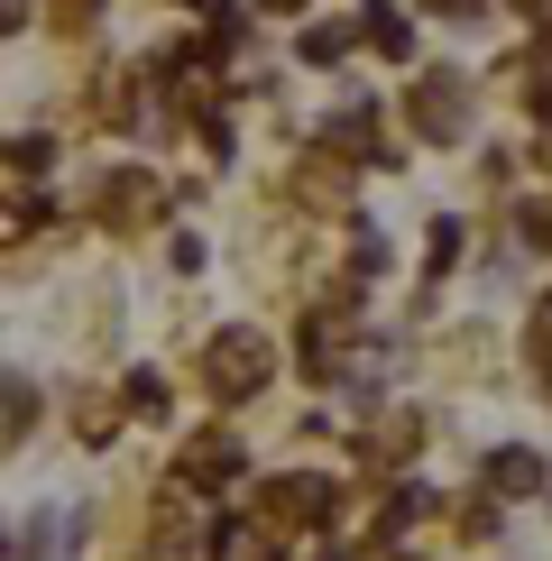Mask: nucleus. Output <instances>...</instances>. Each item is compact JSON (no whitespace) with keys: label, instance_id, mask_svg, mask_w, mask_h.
Returning <instances> with one entry per match:
<instances>
[{"label":"nucleus","instance_id":"obj_7","mask_svg":"<svg viewBox=\"0 0 552 561\" xmlns=\"http://www.w3.org/2000/svg\"><path fill=\"white\" fill-rule=\"evenodd\" d=\"M368 46H378V56H405V19L396 10H368Z\"/></svg>","mask_w":552,"mask_h":561},{"label":"nucleus","instance_id":"obj_9","mask_svg":"<svg viewBox=\"0 0 552 561\" xmlns=\"http://www.w3.org/2000/svg\"><path fill=\"white\" fill-rule=\"evenodd\" d=\"M534 359H543V378H552V304L534 313Z\"/></svg>","mask_w":552,"mask_h":561},{"label":"nucleus","instance_id":"obj_4","mask_svg":"<svg viewBox=\"0 0 552 561\" xmlns=\"http://www.w3.org/2000/svg\"><path fill=\"white\" fill-rule=\"evenodd\" d=\"M184 479H194V488L240 479V442H230V433H194V451H184Z\"/></svg>","mask_w":552,"mask_h":561},{"label":"nucleus","instance_id":"obj_11","mask_svg":"<svg viewBox=\"0 0 552 561\" xmlns=\"http://www.w3.org/2000/svg\"><path fill=\"white\" fill-rule=\"evenodd\" d=\"M56 19H65V28H83V19H92V0H56Z\"/></svg>","mask_w":552,"mask_h":561},{"label":"nucleus","instance_id":"obj_2","mask_svg":"<svg viewBox=\"0 0 552 561\" xmlns=\"http://www.w3.org/2000/svg\"><path fill=\"white\" fill-rule=\"evenodd\" d=\"M258 506H267V525H332V479H313V470H295V479H267L258 488Z\"/></svg>","mask_w":552,"mask_h":561},{"label":"nucleus","instance_id":"obj_5","mask_svg":"<svg viewBox=\"0 0 552 561\" xmlns=\"http://www.w3.org/2000/svg\"><path fill=\"white\" fill-rule=\"evenodd\" d=\"M488 488H497V497H534V488H543V460H534V451H488Z\"/></svg>","mask_w":552,"mask_h":561},{"label":"nucleus","instance_id":"obj_10","mask_svg":"<svg viewBox=\"0 0 552 561\" xmlns=\"http://www.w3.org/2000/svg\"><path fill=\"white\" fill-rule=\"evenodd\" d=\"M10 28H28V0H0V37Z\"/></svg>","mask_w":552,"mask_h":561},{"label":"nucleus","instance_id":"obj_12","mask_svg":"<svg viewBox=\"0 0 552 561\" xmlns=\"http://www.w3.org/2000/svg\"><path fill=\"white\" fill-rule=\"evenodd\" d=\"M433 10H451V19H460V10H479V0H433Z\"/></svg>","mask_w":552,"mask_h":561},{"label":"nucleus","instance_id":"obj_1","mask_svg":"<svg viewBox=\"0 0 552 561\" xmlns=\"http://www.w3.org/2000/svg\"><path fill=\"white\" fill-rule=\"evenodd\" d=\"M267 378H276V350H267V332H249V322H230V332H212V350H203V387H212L221 405L258 396Z\"/></svg>","mask_w":552,"mask_h":561},{"label":"nucleus","instance_id":"obj_13","mask_svg":"<svg viewBox=\"0 0 552 561\" xmlns=\"http://www.w3.org/2000/svg\"><path fill=\"white\" fill-rule=\"evenodd\" d=\"M267 10H295V0H267Z\"/></svg>","mask_w":552,"mask_h":561},{"label":"nucleus","instance_id":"obj_14","mask_svg":"<svg viewBox=\"0 0 552 561\" xmlns=\"http://www.w3.org/2000/svg\"><path fill=\"white\" fill-rule=\"evenodd\" d=\"M543 157H552V148H543Z\"/></svg>","mask_w":552,"mask_h":561},{"label":"nucleus","instance_id":"obj_8","mask_svg":"<svg viewBox=\"0 0 552 561\" xmlns=\"http://www.w3.org/2000/svg\"><path fill=\"white\" fill-rule=\"evenodd\" d=\"M341 46H350V28H304V65H332Z\"/></svg>","mask_w":552,"mask_h":561},{"label":"nucleus","instance_id":"obj_6","mask_svg":"<svg viewBox=\"0 0 552 561\" xmlns=\"http://www.w3.org/2000/svg\"><path fill=\"white\" fill-rule=\"evenodd\" d=\"M102 213H129V221L157 213V184H148V175H111V184H102Z\"/></svg>","mask_w":552,"mask_h":561},{"label":"nucleus","instance_id":"obj_3","mask_svg":"<svg viewBox=\"0 0 552 561\" xmlns=\"http://www.w3.org/2000/svg\"><path fill=\"white\" fill-rule=\"evenodd\" d=\"M405 111H414V129H433V138H460V75H424L405 92Z\"/></svg>","mask_w":552,"mask_h":561}]
</instances>
